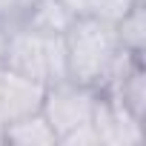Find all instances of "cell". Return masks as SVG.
I'll return each mask as SVG.
<instances>
[{
  "label": "cell",
  "mask_w": 146,
  "mask_h": 146,
  "mask_svg": "<svg viewBox=\"0 0 146 146\" xmlns=\"http://www.w3.org/2000/svg\"><path fill=\"white\" fill-rule=\"evenodd\" d=\"M75 12V17H95V20H106V23H117L135 3L143 0H66Z\"/></svg>",
  "instance_id": "obj_9"
},
{
  "label": "cell",
  "mask_w": 146,
  "mask_h": 146,
  "mask_svg": "<svg viewBox=\"0 0 146 146\" xmlns=\"http://www.w3.org/2000/svg\"><path fill=\"white\" fill-rule=\"evenodd\" d=\"M98 92L100 89H92V86L78 83L72 78H63V80H54V83L46 86L40 112L52 123L57 137L72 132V129H78V126H83V123H92Z\"/></svg>",
  "instance_id": "obj_3"
},
{
  "label": "cell",
  "mask_w": 146,
  "mask_h": 146,
  "mask_svg": "<svg viewBox=\"0 0 146 146\" xmlns=\"http://www.w3.org/2000/svg\"><path fill=\"white\" fill-rule=\"evenodd\" d=\"M115 35L123 52L135 57H146V3H135L115 23Z\"/></svg>",
  "instance_id": "obj_8"
},
{
  "label": "cell",
  "mask_w": 146,
  "mask_h": 146,
  "mask_svg": "<svg viewBox=\"0 0 146 146\" xmlns=\"http://www.w3.org/2000/svg\"><path fill=\"white\" fill-rule=\"evenodd\" d=\"M92 129L100 146H137L143 140V120L135 117L120 100L109 92H98V103L92 112Z\"/></svg>",
  "instance_id": "obj_4"
},
{
  "label": "cell",
  "mask_w": 146,
  "mask_h": 146,
  "mask_svg": "<svg viewBox=\"0 0 146 146\" xmlns=\"http://www.w3.org/2000/svg\"><path fill=\"white\" fill-rule=\"evenodd\" d=\"M0 72H3V69H0ZM0 123H3V112H0Z\"/></svg>",
  "instance_id": "obj_14"
},
{
  "label": "cell",
  "mask_w": 146,
  "mask_h": 146,
  "mask_svg": "<svg viewBox=\"0 0 146 146\" xmlns=\"http://www.w3.org/2000/svg\"><path fill=\"white\" fill-rule=\"evenodd\" d=\"M35 3L37 0H0V26H3L6 32L17 29L26 20V15H29V9Z\"/></svg>",
  "instance_id": "obj_10"
},
{
  "label": "cell",
  "mask_w": 146,
  "mask_h": 146,
  "mask_svg": "<svg viewBox=\"0 0 146 146\" xmlns=\"http://www.w3.org/2000/svg\"><path fill=\"white\" fill-rule=\"evenodd\" d=\"M6 37H9V32L0 26V69L6 66Z\"/></svg>",
  "instance_id": "obj_12"
},
{
  "label": "cell",
  "mask_w": 146,
  "mask_h": 146,
  "mask_svg": "<svg viewBox=\"0 0 146 146\" xmlns=\"http://www.w3.org/2000/svg\"><path fill=\"white\" fill-rule=\"evenodd\" d=\"M23 78H32L43 86L69 78L66 69V43L63 35H40L26 26L9 29L6 37V66Z\"/></svg>",
  "instance_id": "obj_2"
},
{
  "label": "cell",
  "mask_w": 146,
  "mask_h": 146,
  "mask_svg": "<svg viewBox=\"0 0 146 146\" xmlns=\"http://www.w3.org/2000/svg\"><path fill=\"white\" fill-rule=\"evenodd\" d=\"M43 92H46L43 83L23 78L12 69H3L0 72V112H3V123L37 112L43 103Z\"/></svg>",
  "instance_id": "obj_5"
},
{
  "label": "cell",
  "mask_w": 146,
  "mask_h": 146,
  "mask_svg": "<svg viewBox=\"0 0 146 146\" xmlns=\"http://www.w3.org/2000/svg\"><path fill=\"white\" fill-rule=\"evenodd\" d=\"M57 146H100V143H98V135H95L92 123H83L78 129L60 135L57 137Z\"/></svg>",
  "instance_id": "obj_11"
},
{
  "label": "cell",
  "mask_w": 146,
  "mask_h": 146,
  "mask_svg": "<svg viewBox=\"0 0 146 146\" xmlns=\"http://www.w3.org/2000/svg\"><path fill=\"white\" fill-rule=\"evenodd\" d=\"M63 43L69 78L92 89H106L132 60H146L120 49L115 23L95 17H75V23L63 35Z\"/></svg>",
  "instance_id": "obj_1"
},
{
  "label": "cell",
  "mask_w": 146,
  "mask_h": 146,
  "mask_svg": "<svg viewBox=\"0 0 146 146\" xmlns=\"http://www.w3.org/2000/svg\"><path fill=\"white\" fill-rule=\"evenodd\" d=\"M0 146H3V123H0Z\"/></svg>",
  "instance_id": "obj_13"
},
{
  "label": "cell",
  "mask_w": 146,
  "mask_h": 146,
  "mask_svg": "<svg viewBox=\"0 0 146 146\" xmlns=\"http://www.w3.org/2000/svg\"><path fill=\"white\" fill-rule=\"evenodd\" d=\"M72 23H75V12L66 0H37L20 26L40 35H66Z\"/></svg>",
  "instance_id": "obj_7"
},
{
  "label": "cell",
  "mask_w": 146,
  "mask_h": 146,
  "mask_svg": "<svg viewBox=\"0 0 146 146\" xmlns=\"http://www.w3.org/2000/svg\"><path fill=\"white\" fill-rule=\"evenodd\" d=\"M3 146H57V135L37 109L3 123Z\"/></svg>",
  "instance_id": "obj_6"
}]
</instances>
